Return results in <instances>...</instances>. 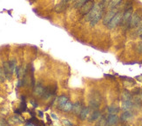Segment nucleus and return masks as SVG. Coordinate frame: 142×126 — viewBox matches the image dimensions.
<instances>
[{"instance_id":"a211bd4d","label":"nucleus","mask_w":142,"mask_h":126,"mask_svg":"<svg viewBox=\"0 0 142 126\" xmlns=\"http://www.w3.org/2000/svg\"><path fill=\"white\" fill-rule=\"evenodd\" d=\"M133 103L131 101H123L122 103V109L125 110H129L130 109L133 108Z\"/></svg>"},{"instance_id":"2f4dec72","label":"nucleus","mask_w":142,"mask_h":126,"mask_svg":"<svg viewBox=\"0 0 142 126\" xmlns=\"http://www.w3.org/2000/svg\"><path fill=\"white\" fill-rule=\"evenodd\" d=\"M51 117H52V118H54L55 120H58V117H57V116H56L55 114H53V113H52V114H51Z\"/></svg>"},{"instance_id":"39448f33","label":"nucleus","mask_w":142,"mask_h":126,"mask_svg":"<svg viewBox=\"0 0 142 126\" xmlns=\"http://www.w3.org/2000/svg\"><path fill=\"white\" fill-rule=\"evenodd\" d=\"M94 3L93 1H91V0H89V1H87L86 4H84V5L81 6V8L79 9V13L81 15H86L88 14L89 12H90L93 8L94 7Z\"/></svg>"},{"instance_id":"6ab92c4d","label":"nucleus","mask_w":142,"mask_h":126,"mask_svg":"<svg viewBox=\"0 0 142 126\" xmlns=\"http://www.w3.org/2000/svg\"><path fill=\"white\" fill-rule=\"evenodd\" d=\"M107 111L109 114H116L119 111V108L115 105H111L107 108Z\"/></svg>"},{"instance_id":"bb28decb","label":"nucleus","mask_w":142,"mask_h":126,"mask_svg":"<svg viewBox=\"0 0 142 126\" xmlns=\"http://www.w3.org/2000/svg\"><path fill=\"white\" fill-rule=\"evenodd\" d=\"M136 34L137 35H141L142 34V22H140L138 25V29H137V31H136Z\"/></svg>"},{"instance_id":"c9c22d12","label":"nucleus","mask_w":142,"mask_h":126,"mask_svg":"<svg viewBox=\"0 0 142 126\" xmlns=\"http://www.w3.org/2000/svg\"><path fill=\"white\" fill-rule=\"evenodd\" d=\"M6 126H8V125H6Z\"/></svg>"},{"instance_id":"9b49d317","label":"nucleus","mask_w":142,"mask_h":126,"mask_svg":"<svg viewBox=\"0 0 142 126\" xmlns=\"http://www.w3.org/2000/svg\"><path fill=\"white\" fill-rule=\"evenodd\" d=\"M83 106H82V103L80 102H77L73 105V111L74 114L76 115H79V113L81 112V110H83Z\"/></svg>"},{"instance_id":"f3484780","label":"nucleus","mask_w":142,"mask_h":126,"mask_svg":"<svg viewBox=\"0 0 142 126\" xmlns=\"http://www.w3.org/2000/svg\"><path fill=\"white\" fill-rule=\"evenodd\" d=\"M121 98L123 101H131L132 94L128 90H124L121 94Z\"/></svg>"},{"instance_id":"412c9836","label":"nucleus","mask_w":142,"mask_h":126,"mask_svg":"<svg viewBox=\"0 0 142 126\" xmlns=\"http://www.w3.org/2000/svg\"><path fill=\"white\" fill-rule=\"evenodd\" d=\"M87 1H88V0H76L75 4H74V7H75L76 9H80L81 6L84 5Z\"/></svg>"},{"instance_id":"7c9ffc66","label":"nucleus","mask_w":142,"mask_h":126,"mask_svg":"<svg viewBox=\"0 0 142 126\" xmlns=\"http://www.w3.org/2000/svg\"><path fill=\"white\" fill-rule=\"evenodd\" d=\"M38 116L40 117H44V114H43V112L41 111V110H39V111H38Z\"/></svg>"},{"instance_id":"0eeeda50","label":"nucleus","mask_w":142,"mask_h":126,"mask_svg":"<svg viewBox=\"0 0 142 126\" xmlns=\"http://www.w3.org/2000/svg\"><path fill=\"white\" fill-rule=\"evenodd\" d=\"M117 13V11L116 9H112L111 11H109L105 15V18H104V20H103V24L105 25H107V24L110 23V21L113 19V18L116 15Z\"/></svg>"},{"instance_id":"5701e85b","label":"nucleus","mask_w":142,"mask_h":126,"mask_svg":"<svg viewBox=\"0 0 142 126\" xmlns=\"http://www.w3.org/2000/svg\"><path fill=\"white\" fill-rule=\"evenodd\" d=\"M62 110H63L64 111H66V112L71 111V110H73V103H70V102H67L66 104H64V106L63 107Z\"/></svg>"},{"instance_id":"cd10ccee","label":"nucleus","mask_w":142,"mask_h":126,"mask_svg":"<svg viewBox=\"0 0 142 126\" xmlns=\"http://www.w3.org/2000/svg\"><path fill=\"white\" fill-rule=\"evenodd\" d=\"M8 125L5 119H0V126H6Z\"/></svg>"},{"instance_id":"f257e3e1","label":"nucleus","mask_w":142,"mask_h":126,"mask_svg":"<svg viewBox=\"0 0 142 126\" xmlns=\"http://www.w3.org/2000/svg\"><path fill=\"white\" fill-rule=\"evenodd\" d=\"M105 9L106 8H104L100 4L94 5L93 10L87 15H86V20L90 21L91 25L94 26L95 24H98V22L100 20V18H102L105 11Z\"/></svg>"},{"instance_id":"dca6fc26","label":"nucleus","mask_w":142,"mask_h":126,"mask_svg":"<svg viewBox=\"0 0 142 126\" xmlns=\"http://www.w3.org/2000/svg\"><path fill=\"white\" fill-rule=\"evenodd\" d=\"M99 117H100V112H99V110H94V111L92 113L91 117L88 118V121L90 123L94 122V121H96Z\"/></svg>"},{"instance_id":"20e7f679","label":"nucleus","mask_w":142,"mask_h":126,"mask_svg":"<svg viewBox=\"0 0 142 126\" xmlns=\"http://www.w3.org/2000/svg\"><path fill=\"white\" fill-rule=\"evenodd\" d=\"M140 22H141V16L139 14V12H135V13L132 15L127 26L130 27V28H133V27L138 26Z\"/></svg>"},{"instance_id":"2eb2a0df","label":"nucleus","mask_w":142,"mask_h":126,"mask_svg":"<svg viewBox=\"0 0 142 126\" xmlns=\"http://www.w3.org/2000/svg\"><path fill=\"white\" fill-rule=\"evenodd\" d=\"M88 114H89V108L88 107H84L83 110H81V112L79 113V118L80 120H85L87 117Z\"/></svg>"},{"instance_id":"b1692460","label":"nucleus","mask_w":142,"mask_h":126,"mask_svg":"<svg viewBox=\"0 0 142 126\" xmlns=\"http://www.w3.org/2000/svg\"><path fill=\"white\" fill-rule=\"evenodd\" d=\"M9 63V66H10V69H11V72L13 73L14 71H15V69H16L17 67V63H16V60H11L10 62H8Z\"/></svg>"},{"instance_id":"473e14b6","label":"nucleus","mask_w":142,"mask_h":126,"mask_svg":"<svg viewBox=\"0 0 142 126\" xmlns=\"http://www.w3.org/2000/svg\"><path fill=\"white\" fill-rule=\"evenodd\" d=\"M70 1H73V2H75L76 0H67V2H70Z\"/></svg>"},{"instance_id":"c85d7f7f","label":"nucleus","mask_w":142,"mask_h":126,"mask_svg":"<svg viewBox=\"0 0 142 126\" xmlns=\"http://www.w3.org/2000/svg\"><path fill=\"white\" fill-rule=\"evenodd\" d=\"M63 123H64L66 125H68V126H73V123H72L71 122H70L69 120L64 119V120H63Z\"/></svg>"},{"instance_id":"7ed1b4c3","label":"nucleus","mask_w":142,"mask_h":126,"mask_svg":"<svg viewBox=\"0 0 142 126\" xmlns=\"http://www.w3.org/2000/svg\"><path fill=\"white\" fill-rule=\"evenodd\" d=\"M122 17H123V13L120 11H118L116 13L115 16L113 17V19L110 21V23L107 24V27L109 29H113L115 28L116 26H118L119 24L121 23V19Z\"/></svg>"},{"instance_id":"f704fd0d","label":"nucleus","mask_w":142,"mask_h":126,"mask_svg":"<svg viewBox=\"0 0 142 126\" xmlns=\"http://www.w3.org/2000/svg\"><path fill=\"white\" fill-rule=\"evenodd\" d=\"M141 94H142V91H141Z\"/></svg>"},{"instance_id":"393cba45","label":"nucleus","mask_w":142,"mask_h":126,"mask_svg":"<svg viewBox=\"0 0 142 126\" xmlns=\"http://www.w3.org/2000/svg\"><path fill=\"white\" fill-rule=\"evenodd\" d=\"M6 79V76L3 68L0 67V83H4Z\"/></svg>"},{"instance_id":"c756f323","label":"nucleus","mask_w":142,"mask_h":126,"mask_svg":"<svg viewBox=\"0 0 142 126\" xmlns=\"http://www.w3.org/2000/svg\"><path fill=\"white\" fill-rule=\"evenodd\" d=\"M31 103L32 105H33V107H35V108H36L37 106H38V103H37L36 102H35L34 100H31Z\"/></svg>"},{"instance_id":"9d476101","label":"nucleus","mask_w":142,"mask_h":126,"mask_svg":"<svg viewBox=\"0 0 142 126\" xmlns=\"http://www.w3.org/2000/svg\"><path fill=\"white\" fill-rule=\"evenodd\" d=\"M3 69H4V73H5L6 78L10 80V79H11V78L12 72H11V69H10L9 63H7V62H4V63L3 64Z\"/></svg>"},{"instance_id":"aec40b11","label":"nucleus","mask_w":142,"mask_h":126,"mask_svg":"<svg viewBox=\"0 0 142 126\" xmlns=\"http://www.w3.org/2000/svg\"><path fill=\"white\" fill-rule=\"evenodd\" d=\"M121 1L122 0H110V1H109V4H108L109 8L111 10L114 9L116 6H118L119 4L121 3Z\"/></svg>"},{"instance_id":"a878e982","label":"nucleus","mask_w":142,"mask_h":126,"mask_svg":"<svg viewBox=\"0 0 142 126\" xmlns=\"http://www.w3.org/2000/svg\"><path fill=\"white\" fill-rule=\"evenodd\" d=\"M19 110H20L22 112L24 111V110H26V103H25V101H24V97H22V102H21Z\"/></svg>"},{"instance_id":"6e6552de","label":"nucleus","mask_w":142,"mask_h":126,"mask_svg":"<svg viewBox=\"0 0 142 126\" xmlns=\"http://www.w3.org/2000/svg\"><path fill=\"white\" fill-rule=\"evenodd\" d=\"M67 0H63L62 2H60L59 4H57L55 6V11L58 12V13H60V12H63L64 11H66V7H67Z\"/></svg>"},{"instance_id":"72a5a7b5","label":"nucleus","mask_w":142,"mask_h":126,"mask_svg":"<svg viewBox=\"0 0 142 126\" xmlns=\"http://www.w3.org/2000/svg\"><path fill=\"white\" fill-rule=\"evenodd\" d=\"M140 38L142 39V34H141V35H140Z\"/></svg>"},{"instance_id":"f03ea898","label":"nucleus","mask_w":142,"mask_h":126,"mask_svg":"<svg viewBox=\"0 0 142 126\" xmlns=\"http://www.w3.org/2000/svg\"><path fill=\"white\" fill-rule=\"evenodd\" d=\"M101 103V96L99 95L98 91H93L90 95V99H89V103H90L91 108L98 109Z\"/></svg>"},{"instance_id":"ddd939ff","label":"nucleus","mask_w":142,"mask_h":126,"mask_svg":"<svg viewBox=\"0 0 142 126\" xmlns=\"http://www.w3.org/2000/svg\"><path fill=\"white\" fill-rule=\"evenodd\" d=\"M132 117H133V113L129 111V110H126V111L120 116V120L122 122H126V121H128Z\"/></svg>"},{"instance_id":"423d86ee","label":"nucleus","mask_w":142,"mask_h":126,"mask_svg":"<svg viewBox=\"0 0 142 126\" xmlns=\"http://www.w3.org/2000/svg\"><path fill=\"white\" fill-rule=\"evenodd\" d=\"M133 15V10L131 9H128V10H126V11L123 13V17H122V19H121V23L120 24L121 25H128V23L130 21V18Z\"/></svg>"},{"instance_id":"1a4fd4ad","label":"nucleus","mask_w":142,"mask_h":126,"mask_svg":"<svg viewBox=\"0 0 142 126\" xmlns=\"http://www.w3.org/2000/svg\"><path fill=\"white\" fill-rule=\"evenodd\" d=\"M119 121V118L118 117L115 115V114H110L108 116V117L106 118V122H107V125L109 126H112V125H114L118 123Z\"/></svg>"},{"instance_id":"4be33fe9","label":"nucleus","mask_w":142,"mask_h":126,"mask_svg":"<svg viewBox=\"0 0 142 126\" xmlns=\"http://www.w3.org/2000/svg\"><path fill=\"white\" fill-rule=\"evenodd\" d=\"M107 125V122H106V118L104 117V116H102V117L99 118V122L97 123L96 126H106Z\"/></svg>"},{"instance_id":"4468645a","label":"nucleus","mask_w":142,"mask_h":126,"mask_svg":"<svg viewBox=\"0 0 142 126\" xmlns=\"http://www.w3.org/2000/svg\"><path fill=\"white\" fill-rule=\"evenodd\" d=\"M44 92V88L41 85H38L34 89V93L38 97H43Z\"/></svg>"},{"instance_id":"f8f14e48","label":"nucleus","mask_w":142,"mask_h":126,"mask_svg":"<svg viewBox=\"0 0 142 126\" xmlns=\"http://www.w3.org/2000/svg\"><path fill=\"white\" fill-rule=\"evenodd\" d=\"M68 102V97L66 96H60L59 98H58V105H59V108L62 110L63 107L64 106V104Z\"/></svg>"}]
</instances>
